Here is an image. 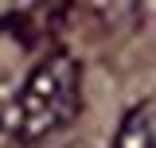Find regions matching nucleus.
<instances>
[{
    "instance_id": "nucleus-1",
    "label": "nucleus",
    "mask_w": 156,
    "mask_h": 148,
    "mask_svg": "<svg viewBox=\"0 0 156 148\" xmlns=\"http://www.w3.org/2000/svg\"><path fill=\"white\" fill-rule=\"evenodd\" d=\"M78 90H82V70L66 51L39 58L4 109V129L23 144L62 129L78 113Z\"/></svg>"
},
{
    "instance_id": "nucleus-2",
    "label": "nucleus",
    "mask_w": 156,
    "mask_h": 148,
    "mask_svg": "<svg viewBox=\"0 0 156 148\" xmlns=\"http://www.w3.org/2000/svg\"><path fill=\"white\" fill-rule=\"evenodd\" d=\"M113 148H152V129H148V117L144 113H129L117 129Z\"/></svg>"
}]
</instances>
